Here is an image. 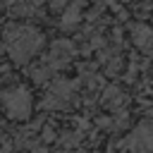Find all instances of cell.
I'll return each instance as SVG.
<instances>
[{"mask_svg": "<svg viewBox=\"0 0 153 153\" xmlns=\"http://www.w3.org/2000/svg\"><path fill=\"white\" fill-rule=\"evenodd\" d=\"M7 43H10V53H12V57L22 62V60H26L29 55H33V53L41 48L43 38H41V33L33 31V29H26V26H12V29H7Z\"/></svg>", "mask_w": 153, "mask_h": 153, "instance_id": "1", "label": "cell"}, {"mask_svg": "<svg viewBox=\"0 0 153 153\" xmlns=\"http://www.w3.org/2000/svg\"><path fill=\"white\" fill-rule=\"evenodd\" d=\"M134 151H153V122H143L134 129V134L124 141Z\"/></svg>", "mask_w": 153, "mask_h": 153, "instance_id": "2", "label": "cell"}, {"mask_svg": "<svg viewBox=\"0 0 153 153\" xmlns=\"http://www.w3.org/2000/svg\"><path fill=\"white\" fill-rule=\"evenodd\" d=\"M29 105H31V100H29V93L26 91H14L7 98V110L12 112V117H26Z\"/></svg>", "mask_w": 153, "mask_h": 153, "instance_id": "3", "label": "cell"}, {"mask_svg": "<svg viewBox=\"0 0 153 153\" xmlns=\"http://www.w3.org/2000/svg\"><path fill=\"white\" fill-rule=\"evenodd\" d=\"M134 43H136L139 48H143V50L153 48V31H151L148 26H143V24L134 26Z\"/></svg>", "mask_w": 153, "mask_h": 153, "instance_id": "4", "label": "cell"}, {"mask_svg": "<svg viewBox=\"0 0 153 153\" xmlns=\"http://www.w3.org/2000/svg\"><path fill=\"white\" fill-rule=\"evenodd\" d=\"M50 5H53V10H60V7H65V5H67V0H53Z\"/></svg>", "mask_w": 153, "mask_h": 153, "instance_id": "5", "label": "cell"}, {"mask_svg": "<svg viewBox=\"0 0 153 153\" xmlns=\"http://www.w3.org/2000/svg\"><path fill=\"white\" fill-rule=\"evenodd\" d=\"M33 153H45V151H43V148H36V151H33Z\"/></svg>", "mask_w": 153, "mask_h": 153, "instance_id": "6", "label": "cell"}]
</instances>
